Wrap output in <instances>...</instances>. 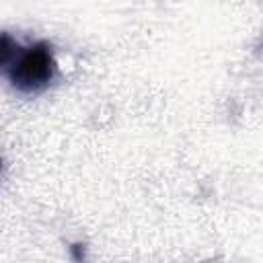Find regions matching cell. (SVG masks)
I'll use <instances>...</instances> for the list:
<instances>
[{
	"instance_id": "6da1fadb",
	"label": "cell",
	"mask_w": 263,
	"mask_h": 263,
	"mask_svg": "<svg viewBox=\"0 0 263 263\" xmlns=\"http://www.w3.org/2000/svg\"><path fill=\"white\" fill-rule=\"evenodd\" d=\"M51 70L53 62L49 51L45 47H31L18 55L12 70V80L25 90H35L51 80Z\"/></svg>"
}]
</instances>
